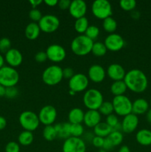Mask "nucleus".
Masks as SVG:
<instances>
[{"mask_svg": "<svg viewBox=\"0 0 151 152\" xmlns=\"http://www.w3.org/2000/svg\"><path fill=\"white\" fill-rule=\"evenodd\" d=\"M124 81L127 89L135 93H142L148 86V80L146 74L138 68H133L126 72Z\"/></svg>", "mask_w": 151, "mask_h": 152, "instance_id": "obj_1", "label": "nucleus"}, {"mask_svg": "<svg viewBox=\"0 0 151 152\" xmlns=\"http://www.w3.org/2000/svg\"><path fill=\"white\" fill-rule=\"evenodd\" d=\"M93 45V40L84 34H80L72 40L70 43V48L74 54L84 56L91 52Z\"/></svg>", "mask_w": 151, "mask_h": 152, "instance_id": "obj_2", "label": "nucleus"}, {"mask_svg": "<svg viewBox=\"0 0 151 152\" xmlns=\"http://www.w3.org/2000/svg\"><path fill=\"white\" fill-rule=\"evenodd\" d=\"M103 102V94L96 88L87 89L83 95V103L88 110H99Z\"/></svg>", "mask_w": 151, "mask_h": 152, "instance_id": "obj_3", "label": "nucleus"}, {"mask_svg": "<svg viewBox=\"0 0 151 152\" xmlns=\"http://www.w3.org/2000/svg\"><path fill=\"white\" fill-rule=\"evenodd\" d=\"M63 68L59 65H50L44 70L41 79L44 84L54 86L61 83L63 80Z\"/></svg>", "mask_w": 151, "mask_h": 152, "instance_id": "obj_4", "label": "nucleus"}, {"mask_svg": "<svg viewBox=\"0 0 151 152\" xmlns=\"http://www.w3.org/2000/svg\"><path fill=\"white\" fill-rule=\"evenodd\" d=\"M19 81V74L15 68L4 65L0 68V85L4 88L13 87Z\"/></svg>", "mask_w": 151, "mask_h": 152, "instance_id": "obj_5", "label": "nucleus"}, {"mask_svg": "<svg viewBox=\"0 0 151 152\" xmlns=\"http://www.w3.org/2000/svg\"><path fill=\"white\" fill-rule=\"evenodd\" d=\"M113 111L116 115L125 117L132 113V104L133 102L126 95L115 96L112 100Z\"/></svg>", "mask_w": 151, "mask_h": 152, "instance_id": "obj_6", "label": "nucleus"}, {"mask_svg": "<svg viewBox=\"0 0 151 152\" xmlns=\"http://www.w3.org/2000/svg\"><path fill=\"white\" fill-rule=\"evenodd\" d=\"M19 122L25 131L33 132L39 126L40 121L38 114L32 111H25L19 115Z\"/></svg>", "mask_w": 151, "mask_h": 152, "instance_id": "obj_7", "label": "nucleus"}, {"mask_svg": "<svg viewBox=\"0 0 151 152\" xmlns=\"http://www.w3.org/2000/svg\"><path fill=\"white\" fill-rule=\"evenodd\" d=\"M91 11L95 17L104 20L112 15V4L107 0H96L91 4Z\"/></svg>", "mask_w": 151, "mask_h": 152, "instance_id": "obj_8", "label": "nucleus"}, {"mask_svg": "<svg viewBox=\"0 0 151 152\" xmlns=\"http://www.w3.org/2000/svg\"><path fill=\"white\" fill-rule=\"evenodd\" d=\"M38 24L41 31L50 34L57 31L60 25V20L56 15L46 14L43 15Z\"/></svg>", "mask_w": 151, "mask_h": 152, "instance_id": "obj_9", "label": "nucleus"}, {"mask_svg": "<svg viewBox=\"0 0 151 152\" xmlns=\"http://www.w3.org/2000/svg\"><path fill=\"white\" fill-rule=\"evenodd\" d=\"M89 86V79L87 75L81 73L75 74L69 80L68 86L70 91L75 93L86 91Z\"/></svg>", "mask_w": 151, "mask_h": 152, "instance_id": "obj_10", "label": "nucleus"}, {"mask_svg": "<svg viewBox=\"0 0 151 152\" xmlns=\"http://www.w3.org/2000/svg\"><path fill=\"white\" fill-rule=\"evenodd\" d=\"M62 152H86V143L81 137H70L64 141Z\"/></svg>", "mask_w": 151, "mask_h": 152, "instance_id": "obj_11", "label": "nucleus"}, {"mask_svg": "<svg viewBox=\"0 0 151 152\" xmlns=\"http://www.w3.org/2000/svg\"><path fill=\"white\" fill-rule=\"evenodd\" d=\"M40 123L46 126H51L57 117V110L51 105H46L40 109L38 114Z\"/></svg>", "mask_w": 151, "mask_h": 152, "instance_id": "obj_12", "label": "nucleus"}, {"mask_svg": "<svg viewBox=\"0 0 151 152\" xmlns=\"http://www.w3.org/2000/svg\"><path fill=\"white\" fill-rule=\"evenodd\" d=\"M47 59L53 62H62L66 57V50L63 46L59 44H51L46 50Z\"/></svg>", "mask_w": 151, "mask_h": 152, "instance_id": "obj_13", "label": "nucleus"}, {"mask_svg": "<svg viewBox=\"0 0 151 152\" xmlns=\"http://www.w3.org/2000/svg\"><path fill=\"white\" fill-rule=\"evenodd\" d=\"M107 49L110 51H118L124 47L125 41L120 34L116 33L110 34L104 41Z\"/></svg>", "mask_w": 151, "mask_h": 152, "instance_id": "obj_14", "label": "nucleus"}, {"mask_svg": "<svg viewBox=\"0 0 151 152\" xmlns=\"http://www.w3.org/2000/svg\"><path fill=\"white\" fill-rule=\"evenodd\" d=\"M69 13L76 19L85 16L87 6L84 0H73L69 7Z\"/></svg>", "mask_w": 151, "mask_h": 152, "instance_id": "obj_15", "label": "nucleus"}, {"mask_svg": "<svg viewBox=\"0 0 151 152\" xmlns=\"http://www.w3.org/2000/svg\"><path fill=\"white\" fill-rule=\"evenodd\" d=\"M121 124V131L126 134L133 133L139 126V117L137 115L130 113L124 117Z\"/></svg>", "mask_w": 151, "mask_h": 152, "instance_id": "obj_16", "label": "nucleus"}, {"mask_svg": "<svg viewBox=\"0 0 151 152\" xmlns=\"http://www.w3.org/2000/svg\"><path fill=\"white\" fill-rule=\"evenodd\" d=\"M87 74L89 80L93 83H99L105 80L107 73L103 66L99 64H93L90 66Z\"/></svg>", "mask_w": 151, "mask_h": 152, "instance_id": "obj_17", "label": "nucleus"}, {"mask_svg": "<svg viewBox=\"0 0 151 152\" xmlns=\"http://www.w3.org/2000/svg\"><path fill=\"white\" fill-rule=\"evenodd\" d=\"M107 75L110 79L114 81L124 80L126 71L122 65L118 63L110 64L106 71Z\"/></svg>", "mask_w": 151, "mask_h": 152, "instance_id": "obj_18", "label": "nucleus"}, {"mask_svg": "<svg viewBox=\"0 0 151 152\" xmlns=\"http://www.w3.org/2000/svg\"><path fill=\"white\" fill-rule=\"evenodd\" d=\"M4 60L7 62L9 66L16 68L22 63L23 56L18 49L11 48L7 53H4Z\"/></svg>", "mask_w": 151, "mask_h": 152, "instance_id": "obj_19", "label": "nucleus"}, {"mask_svg": "<svg viewBox=\"0 0 151 152\" xmlns=\"http://www.w3.org/2000/svg\"><path fill=\"white\" fill-rule=\"evenodd\" d=\"M102 115L98 110H87L84 112L83 123L89 128H94L96 125L101 123Z\"/></svg>", "mask_w": 151, "mask_h": 152, "instance_id": "obj_20", "label": "nucleus"}, {"mask_svg": "<svg viewBox=\"0 0 151 152\" xmlns=\"http://www.w3.org/2000/svg\"><path fill=\"white\" fill-rule=\"evenodd\" d=\"M150 104L147 100L144 98H138L135 99L132 104V113L136 115L144 114L149 110Z\"/></svg>", "mask_w": 151, "mask_h": 152, "instance_id": "obj_21", "label": "nucleus"}, {"mask_svg": "<svg viewBox=\"0 0 151 152\" xmlns=\"http://www.w3.org/2000/svg\"><path fill=\"white\" fill-rule=\"evenodd\" d=\"M84 112L81 108L76 107L70 110L68 113V121L70 124H79L83 123Z\"/></svg>", "mask_w": 151, "mask_h": 152, "instance_id": "obj_22", "label": "nucleus"}, {"mask_svg": "<svg viewBox=\"0 0 151 152\" xmlns=\"http://www.w3.org/2000/svg\"><path fill=\"white\" fill-rule=\"evenodd\" d=\"M136 140L138 143L144 146L151 145V131L149 129H143L138 131L136 134Z\"/></svg>", "mask_w": 151, "mask_h": 152, "instance_id": "obj_23", "label": "nucleus"}, {"mask_svg": "<svg viewBox=\"0 0 151 152\" xmlns=\"http://www.w3.org/2000/svg\"><path fill=\"white\" fill-rule=\"evenodd\" d=\"M40 32L41 30L38 26V24L34 22H31L28 24L25 30V37L30 40H34L38 38Z\"/></svg>", "mask_w": 151, "mask_h": 152, "instance_id": "obj_24", "label": "nucleus"}, {"mask_svg": "<svg viewBox=\"0 0 151 152\" xmlns=\"http://www.w3.org/2000/svg\"><path fill=\"white\" fill-rule=\"evenodd\" d=\"M93 132L96 136L106 138L113 132V129L105 122H101L93 128Z\"/></svg>", "mask_w": 151, "mask_h": 152, "instance_id": "obj_25", "label": "nucleus"}, {"mask_svg": "<svg viewBox=\"0 0 151 152\" xmlns=\"http://www.w3.org/2000/svg\"><path fill=\"white\" fill-rule=\"evenodd\" d=\"M54 126L56 132H57V137L66 140L67 138L70 137V123L69 122L68 123H59V124H56Z\"/></svg>", "mask_w": 151, "mask_h": 152, "instance_id": "obj_26", "label": "nucleus"}, {"mask_svg": "<svg viewBox=\"0 0 151 152\" xmlns=\"http://www.w3.org/2000/svg\"><path fill=\"white\" fill-rule=\"evenodd\" d=\"M127 87L124 80L114 81L110 86V91L115 96L124 95L127 91Z\"/></svg>", "mask_w": 151, "mask_h": 152, "instance_id": "obj_27", "label": "nucleus"}, {"mask_svg": "<svg viewBox=\"0 0 151 152\" xmlns=\"http://www.w3.org/2000/svg\"><path fill=\"white\" fill-rule=\"evenodd\" d=\"M34 136L33 132H28V131H23L19 134L18 137V141L19 144L24 145V146H28L32 144L33 142Z\"/></svg>", "mask_w": 151, "mask_h": 152, "instance_id": "obj_28", "label": "nucleus"}, {"mask_svg": "<svg viewBox=\"0 0 151 152\" xmlns=\"http://www.w3.org/2000/svg\"><path fill=\"white\" fill-rule=\"evenodd\" d=\"M89 27V21L86 16L76 19L74 23V28L76 31L80 34H84Z\"/></svg>", "mask_w": 151, "mask_h": 152, "instance_id": "obj_29", "label": "nucleus"}, {"mask_svg": "<svg viewBox=\"0 0 151 152\" xmlns=\"http://www.w3.org/2000/svg\"><path fill=\"white\" fill-rule=\"evenodd\" d=\"M117 26H118V24H117L116 20L112 16H109L105 19L102 22V27L104 30L110 34L115 32V30L117 29Z\"/></svg>", "mask_w": 151, "mask_h": 152, "instance_id": "obj_30", "label": "nucleus"}, {"mask_svg": "<svg viewBox=\"0 0 151 152\" xmlns=\"http://www.w3.org/2000/svg\"><path fill=\"white\" fill-rule=\"evenodd\" d=\"M107 49L105 43L102 42H93L91 53L96 56H103L106 54Z\"/></svg>", "mask_w": 151, "mask_h": 152, "instance_id": "obj_31", "label": "nucleus"}, {"mask_svg": "<svg viewBox=\"0 0 151 152\" xmlns=\"http://www.w3.org/2000/svg\"><path fill=\"white\" fill-rule=\"evenodd\" d=\"M42 135L44 139L47 141H53V140L56 139L57 137V132L55 129V126L53 125L44 126Z\"/></svg>", "mask_w": 151, "mask_h": 152, "instance_id": "obj_32", "label": "nucleus"}, {"mask_svg": "<svg viewBox=\"0 0 151 152\" xmlns=\"http://www.w3.org/2000/svg\"><path fill=\"white\" fill-rule=\"evenodd\" d=\"M107 137L110 140L113 147L121 145V142H123V140H124L122 132H119V131H113L110 134L109 136Z\"/></svg>", "mask_w": 151, "mask_h": 152, "instance_id": "obj_33", "label": "nucleus"}, {"mask_svg": "<svg viewBox=\"0 0 151 152\" xmlns=\"http://www.w3.org/2000/svg\"><path fill=\"white\" fill-rule=\"evenodd\" d=\"M98 111H99L101 115L108 116L110 114H113V112L114 111L112 102H110V101H104Z\"/></svg>", "mask_w": 151, "mask_h": 152, "instance_id": "obj_34", "label": "nucleus"}, {"mask_svg": "<svg viewBox=\"0 0 151 152\" xmlns=\"http://www.w3.org/2000/svg\"><path fill=\"white\" fill-rule=\"evenodd\" d=\"M84 126L79 124H70V137H80L84 134Z\"/></svg>", "mask_w": 151, "mask_h": 152, "instance_id": "obj_35", "label": "nucleus"}, {"mask_svg": "<svg viewBox=\"0 0 151 152\" xmlns=\"http://www.w3.org/2000/svg\"><path fill=\"white\" fill-rule=\"evenodd\" d=\"M99 34H100V30L97 26H96V25H89V27L86 30L85 33L84 34L93 41V40L98 38Z\"/></svg>", "mask_w": 151, "mask_h": 152, "instance_id": "obj_36", "label": "nucleus"}, {"mask_svg": "<svg viewBox=\"0 0 151 152\" xmlns=\"http://www.w3.org/2000/svg\"><path fill=\"white\" fill-rule=\"evenodd\" d=\"M119 5L121 9L126 11L133 10L136 7V1L135 0H121Z\"/></svg>", "mask_w": 151, "mask_h": 152, "instance_id": "obj_37", "label": "nucleus"}, {"mask_svg": "<svg viewBox=\"0 0 151 152\" xmlns=\"http://www.w3.org/2000/svg\"><path fill=\"white\" fill-rule=\"evenodd\" d=\"M11 48V41L7 37L0 39V52L6 53Z\"/></svg>", "mask_w": 151, "mask_h": 152, "instance_id": "obj_38", "label": "nucleus"}, {"mask_svg": "<svg viewBox=\"0 0 151 152\" xmlns=\"http://www.w3.org/2000/svg\"><path fill=\"white\" fill-rule=\"evenodd\" d=\"M29 17L33 22H37L38 23L39 22L40 19L42 17V13H41V10L38 8H32L29 12Z\"/></svg>", "mask_w": 151, "mask_h": 152, "instance_id": "obj_39", "label": "nucleus"}, {"mask_svg": "<svg viewBox=\"0 0 151 152\" xmlns=\"http://www.w3.org/2000/svg\"><path fill=\"white\" fill-rule=\"evenodd\" d=\"M105 123L108 125L109 126H110L113 129L114 128L116 127L118 124H119V121H118V118L117 117L116 114H111L110 115L107 116V118H106V122Z\"/></svg>", "mask_w": 151, "mask_h": 152, "instance_id": "obj_40", "label": "nucleus"}, {"mask_svg": "<svg viewBox=\"0 0 151 152\" xmlns=\"http://www.w3.org/2000/svg\"><path fill=\"white\" fill-rule=\"evenodd\" d=\"M18 95H19V90L16 86L6 88L4 96L9 98V99H13V98H16Z\"/></svg>", "mask_w": 151, "mask_h": 152, "instance_id": "obj_41", "label": "nucleus"}, {"mask_svg": "<svg viewBox=\"0 0 151 152\" xmlns=\"http://www.w3.org/2000/svg\"><path fill=\"white\" fill-rule=\"evenodd\" d=\"M5 152H20V146L18 142L10 141L5 146Z\"/></svg>", "mask_w": 151, "mask_h": 152, "instance_id": "obj_42", "label": "nucleus"}, {"mask_svg": "<svg viewBox=\"0 0 151 152\" xmlns=\"http://www.w3.org/2000/svg\"><path fill=\"white\" fill-rule=\"evenodd\" d=\"M104 141H105V138L101 137L94 136L93 140H92L91 142L95 147L99 148H102L104 144Z\"/></svg>", "mask_w": 151, "mask_h": 152, "instance_id": "obj_43", "label": "nucleus"}, {"mask_svg": "<svg viewBox=\"0 0 151 152\" xmlns=\"http://www.w3.org/2000/svg\"><path fill=\"white\" fill-rule=\"evenodd\" d=\"M47 59V54L45 51H38L35 55V60L38 62H44Z\"/></svg>", "mask_w": 151, "mask_h": 152, "instance_id": "obj_44", "label": "nucleus"}, {"mask_svg": "<svg viewBox=\"0 0 151 152\" xmlns=\"http://www.w3.org/2000/svg\"><path fill=\"white\" fill-rule=\"evenodd\" d=\"M74 71L72 68H70V67H67L63 69V77L65 79H70L74 75Z\"/></svg>", "mask_w": 151, "mask_h": 152, "instance_id": "obj_45", "label": "nucleus"}, {"mask_svg": "<svg viewBox=\"0 0 151 152\" xmlns=\"http://www.w3.org/2000/svg\"><path fill=\"white\" fill-rule=\"evenodd\" d=\"M71 1L70 0H60L58 2V5L62 10H65V9H69L70 4Z\"/></svg>", "mask_w": 151, "mask_h": 152, "instance_id": "obj_46", "label": "nucleus"}, {"mask_svg": "<svg viewBox=\"0 0 151 152\" xmlns=\"http://www.w3.org/2000/svg\"><path fill=\"white\" fill-rule=\"evenodd\" d=\"M113 148V144L111 143L110 140L108 139L107 137L105 138V141H104V144H103V147H102V148L105 149V151H108V150L112 149Z\"/></svg>", "mask_w": 151, "mask_h": 152, "instance_id": "obj_47", "label": "nucleus"}, {"mask_svg": "<svg viewBox=\"0 0 151 152\" xmlns=\"http://www.w3.org/2000/svg\"><path fill=\"white\" fill-rule=\"evenodd\" d=\"M6 126H7V120L4 117L0 116V131L5 129Z\"/></svg>", "mask_w": 151, "mask_h": 152, "instance_id": "obj_48", "label": "nucleus"}, {"mask_svg": "<svg viewBox=\"0 0 151 152\" xmlns=\"http://www.w3.org/2000/svg\"><path fill=\"white\" fill-rule=\"evenodd\" d=\"M43 1L50 7H54L56 4H58V2H59L57 0H44Z\"/></svg>", "mask_w": 151, "mask_h": 152, "instance_id": "obj_49", "label": "nucleus"}, {"mask_svg": "<svg viewBox=\"0 0 151 152\" xmlns=\"http://www.w3.org/2000/svg\"><path fill=\"white\" fill-rule=\"evenodd\" d=\"M29 2L30 3V4L32 5L33 8H36V7L38 5H39L40 4L43 2L42 0H30Z\"/></svg>", "mask_w": 151, "mask_h": 152, "instance_id": "obj_50", "label": "nucleus"}, {"mask_svg": "<svg viewBox=\"0 0 151 152\" xmlns=\"http://www.w3.org/2000/svg\"><path fill=\"white\" fill-rule=\"evenodd\" d=\"M118 152H131L130 151V148H129L127 145H121V147H120L119 150H118Z\"/></svg>", "mask_w": 151, "mask_h": 152, "instance_id": "obj_51", "label": "nucleus"}, {"mask_svg": "<svg viewBox=\"0 0 151 152\" xmlns=\"http://www.w3.org/2000/svg\"><path fill=\"white\" fill-rule=\"evenodd\" d=\"M146 119H147V121L151 124V108L149 109L147 111V112L146 113Z\"/></svg>", "mask_w": 151, "mask_h": 152, "instance_id": "obj_52", "label": "nucleus"}, {"mask_svg": "<svg viewBox=\"0 0 151 152\" xmlns=\"http://www.w3.org/2000/svg\"><path fill=\"white\" fill-rule=\"evenodd\" d=\"M5 89L6 88H4V86L0 85V97L1 96H4L5 95Z\"/></svg>", "mask_w": 151, "mask_h": 152, "instance_id": "obj_53", "label": "nucleus"}, {"mask_svg": "<svg viewBox=\"0 0 151 152\" xmlns=\"http://www.w3.org/2000/svg\"><path fill=\"white\" fill-rule=\"evenodd\" d=\"M4 56L1 55V53H0V68H2L4 66Z\"/></svg>", "mask_w": 151, "mask_h": 152, "instance_id": "obj_54", "label": "nucleus"}, {"mask_svg": "<svg viewBox=\"0 0 151 152\" xmlns=\"http://www.w3.org/2000/svg\"><path fill=\"white\" fill-rule=\"evenodd\" d=\"M69 93L71 95H74V94H76L75 92H73V91H70V90L69 91Z\"/></svg>", "mask_w": 151, "mask_h": 152, "instance_id": "obj_55", "label": "nucleus"}, {"mask_svg": "<svg viewBox=\"0 0 151 152\" xmlns=\"http://www.w3.org/2000/svg\"><path fill=\"white\" fill-rule=\"evenodd\" d=\"M99 152H107V151H105V150L103 149V148H101V149L99 151Z\"/></svg>", "mask_w": 151, "mask_h": 152, "instance_id": "obj_56", "label": "nucleus"}, {"mask_svg": "<svg viewBox=\"0 0 151 152\" xmlns=\"http://www.w3.org/2000/svg\"><path fill=\"white\" fill-rule=\"evenodd\" d=\"M150 105L151 107V98H150Z\"/></svg>", "mask_w": 151, "mask_h": 152, "instance_id": "obj_57", "label": "nucleus"}]
</instances>
